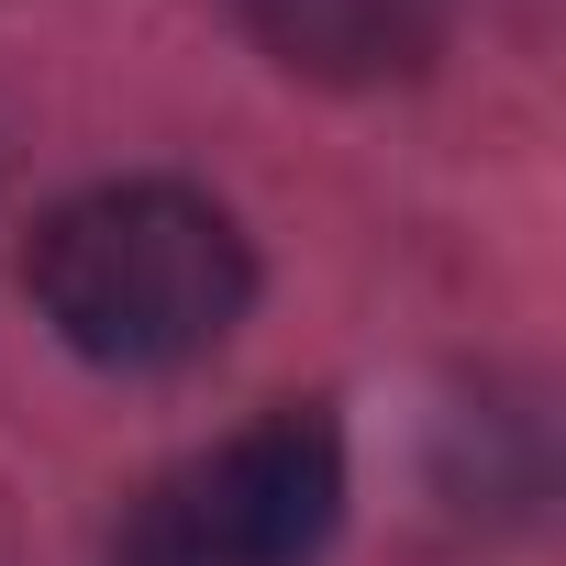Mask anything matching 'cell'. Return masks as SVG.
Here are the masks:
<instances>
[{"instance_id":"obj_3","label":"cell","mask_w":566,"mask_h":566,"mask_svg":"<svg viewBox=\"0 0 566 566\" xmlns=\"http://www.w3.org/2000/svg\"><path fill=\"white\" fill-rule=\"evenodd\" d=\"M244 34L323 90H378L411 78L444 45V0H244Z\"/></svg>"},{"instance_id":"obj_1","label":"cell","mask_w":566,"mask_h":566,"mask_svg":"<svg viewBox=\"0 0 566 566\" xmlns=\"http://www.w3.org/2000/svg\"><path fill=\"white\" fill-rule=\"evenodd\" d=\"M23 277H34V312L90 367H123V378L211 356L255 301V255H244L233 211L200 189H167V178H123V189L45 211Z\"/></svg>"},{"instance_id":"obj_2","label":"cell","mask_w":566,"mask_h":566,"mask_svg":"<svg viewBox=\"0 0 566 566\" xmlns=\"http://www.w3.org/2000/svg\"><path fill=\"white\" fill-rule=\"evenodd\" d=\"M345 522V444L323 411H266L244 433H222L211 455L167 467L112 566H312Z\"/></svg>"}]
</instances>
